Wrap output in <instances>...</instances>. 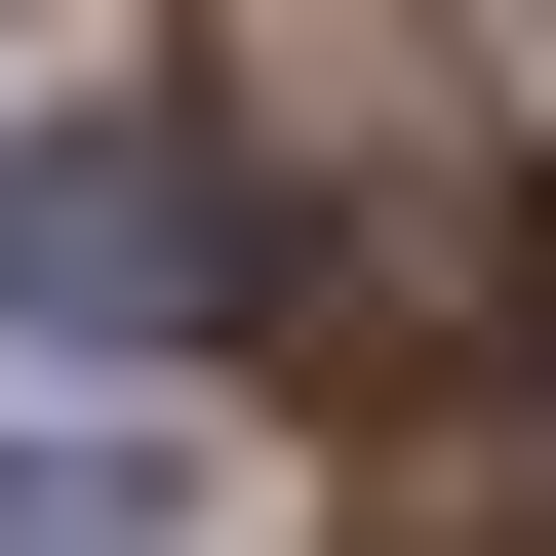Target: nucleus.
Segmentation results:
<instances>
[{
  "instance_id": "1",
  "label": "nucleus",
  "mask_w": 556,
  "mask_h": 556,
  "mask_svg": "<svg viewBox=\"0 0 556 556\" xmlns=\"http://www.w3.org/2000/svg\"><path fill=\"white\" fill-rule=\"evenodd\" d=\"M0 318L199 358V318H239V160H199V119H40V160H0Z\"/></svg>"
},
{
  "instance_id": "2",
  "label": "nucleus",
  "mask_w": 556,
  "mask_h": 556,
  "mask_svg": "<svg viewBox=\"0 0 556 556\" xmlns=\"http://www.w3.org/2000/svg\"><path fill=\"white\" fill-rule=\"evenodd\" d=\"M318 358H358V397H438V358H556V199L477 160V119H438V160H358V239H318Z\"/></svg>"
},
{
  "instance_id": "3",
  "label": "nucleus",
  "mask_w": 556,
  "mask_h": 556,
  "mask_svg": "<svg viewBox=\"0 0 556 556\" xmlns=\"http://www.w3.org/2000/svg\"><path fill=\"white\" fill-rule=\"evenodd\" d=\"M199 80H239L278 160L358 199V160H438V0H199Z\"/></svg>"
},
{
  "instance_id": "4",
  "label": "nucleus",
  "mask_w": 556,
  "mask_h": 556,
  "mask_svg": "<svg viewBox=\"0 0 556 556\" xmlns=\"http://www.w3.org/2000/svg\"><path fill=\"white\" fill-rule=\"evenodd\" d=\"M438 517H517V556H556V397H517V477H438Z\"/></svg>"
}]
</instances>
